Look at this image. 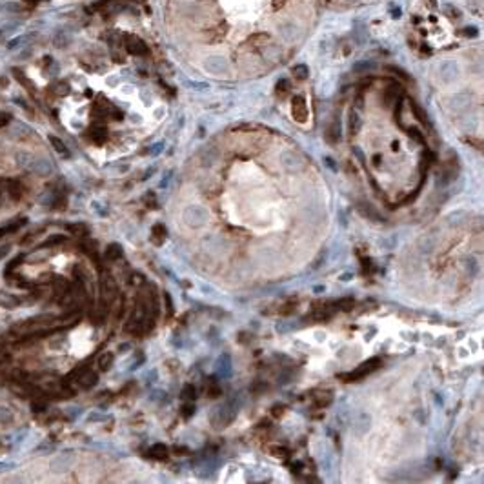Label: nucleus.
<instances>
[{
  "instance_id": "0eeeda50",
  "label": "nucleus",
  "mask_w": 484,
  "mask_h": 484,
  "mask_svg": "<svg viewBox=\"0 0 484 484\" xmlns=\"http://www.w3.org/2000/svg\"><path fill=\"white\" fill-rule=\"evenodd\" d=\"M328 308L331 311H344V313H348V311H351L353 308H355V299H351V297H344V299H341V301H335V302H331V304H328Z\"/></svg>"
},
{
  "instance_id": "393cba45",
  "label": "nucleus",
  "mask_w": 484,
  "mask_h": 484,
  "mask_svg": "<svg viewBox=\"0 0 484 484\" xmlns=\"http://www.w3.org/2000/svg\"><path fill=\"white\" fill-rule=\"evenodd\" d=\"M288 91H289V82H288V80H279V84H277V93L286 95Z\"/></svg>"
},
{
  "instance_id": "9d476101",
  "label": "nucleus",
  "mask_w": 484,
  "mask_h": 484,
  "mask_svg": "<svg viewBox=\"0 0 484 484\" xmlns=\"http://www.w3.org/2000/svg\"><path fill=\"white\" fill-rule=\"evenodd\" d=\"M89 137H91V140H93L95 144H102L107 137V131L102 126H93V128L89 129Z\"/></svg>"
},
{
  "instance_id": "c756f323",
  "label": "nucleus",
  "mask_w": 484,
  "mask_h": 484,
  "mask_svg": "<svg viewBox=\"0 0 484 484\" xmlns=\"http://www.w3.org/2000/svg\"><path fill=\"white\" fill-rule=\"evenodd\" d=\"M280 2H284V0H277V2H275V6H277V8H279V4H280Z\"/></svg>"
},
{
  "instance_id": "9b49d317",
  "label": "nucleus",
  "mask_w": 484,
  "mask_h": 484,
  "mask_svg": "<svg viewBox=\"0 0 484 484\" xmlns=\"http://www.w3.org/2000/svg\"><path fill=\"white\" fill-rule=\"evenodd\" d=\"M67 230H69V233H71L73 237H77V239H84V237H88L89 230L86 224L82 222H77V224H69L67 226Z\"/></svg>"
},
{
  "instance_id": "7ed1b4c3",
  "label": "nucleus",
  "mask_w": 484,
  "mask_h": 484,
  "mask_svg": "<svg viewBox=\"0 0 484 484\" xmlns=\"http://www.w3.org/2000/svg\"><path fill=\"white\" fill-rule=\"evenodd\" d=\"M119 295V288H117V282L109 273H102L100 277V297H102V304L104 306H111V302L117 299Z\"/></svg>"
},
{
  "instance_id": "20e7f679",
  "label": "nucleus",
  "mask_w": 484,
  "mask_h": 484,
  "mask_svg": "<svg viewBox=\"0 0 484 484\" xmlns=\"http://www.w3.org/2000/svg\"><path fill=\"white\" fill-rule=\"evenodd\" d=\"M124 46L128 49V53L137 55V57H142V55H147V46L142 39H138L135 35H126L124 36Z\"/></svg>"
},
{
  "instance_id": "6e6552de",
  "label": "nucleus",
  "mask_w": 484,
  "mask_h": 484,
  "mask_svg": "<svg viewBox=\"0 0 484 484\" xmlns=\"http://www.w3.org/2000/svg\"><path fill=\"white\" fill-rule=\"evenodd\" d=\"M151 239H153V242H155L157 246L164 244V240L168 239V230H166L164 224H155V226L151 228Z\"/></svg>"
},
{
  "instance_id": "4be33fe9",
  "label": "nucleus",
  "mask_w": 484,
  "mask_h": 484,
  "mask_svg": "<svg viewBox=\"0 0 484 484\" xmlns=\"http://www.w3.org/2000/svg\"><path fill=\"white\" fill-rule=\"evenodd\" d=\"M339 135H341V128H339L337 122H333V124H331V128L328 129V138L331 140V142H335V140L339 138Z\"/></svg>"
},
{
  "instance_id": "6ab92c4d",
  "label": "nucleus",
  "mask_w": 484,
  "mask_h": 484,
  "mask_svg": "<svg viewBox=\"0 0 484 484\" xmlns=\"http://www.w3.org/2000/svg\"><path fill=\"white\" fill-rule=\"evenodd\" d=\"M49 142L53 144V147L58 151V153H60V155H64V157L69 155V153H67V147L64 146V142H62V140H60V138H57V137H49Z\"/></svg>"
},
{
  "instance_id": "a878e982",
  "label": "nucleus",
  "mask_w": 484,
  "mask_h": 484,
  "mask_svg": "<svg viewBox=\"0 0 484 484\" xmlns=\"http://www.w3.org/2000/svg\"><path fill=\"white\" fill-rule=\"evenodd\" d=\"M9 120H11V117H9L8 113H0V128H2V126L8 124Z\"/></svg>"
},
{
  "instance_id": "a211bd4d",
  "label": "nucleus",
  "mask_w": 484,
  "mask_h": 484,
  "mask_svg": "<svg viewBox=\"0 0 484 484\" xmlns=\"http://www.w3.org/2000/svg\"><path fill=\"white\" fill-rule=\"evenodd\" d=\"M297 304L299 302L297 301H288V302H284L282 306H280V315H291L295 310H297Z\"/></svg>"
},
{
  "instance_id": "cd10ccee",
  "label": "nucleus",
  "mask_w": 484,
  "mask_h": 484,
  "mask_svg": "<svg viewBox=\"0 0 484 484\" xmlns=\"http://www.w3.org/2000/svg\"><path fill=\"white\" fill-rule=\"evenodd\" d=\"M284 409H286L284 406H275V408H273V415H275V417H280V415L284 413Z\"/></svg>"
},
{
  "instance_id": "412c9836",
  "label": "nucleus",
  "mask_w": 484,
  "mask_h": 484,
  "mask_svg": "<svg viewBox=\"0 0 484 484\" xmlns=\"http://www.w3.org/2000/svg\"><path fill=\"white\" fill-rule=\"evenodd\" d=\"M293 75L297 77L299 80L308 79V67L304 66V64H299V66H295V67H293Z\"/></svg>"
},
{
  "instance_id": "1a4fd4ad",
  "label": "nucleus",
  "mask_w": 484,
  "mask_h": 484,
  "mask_svg": "<svg viewBox=\"0 0 484 484\" xmlns=\"http://www.w3.org/2000/svg\"><path fill=\"white\" fill-rule=\"evenodd\" d=\"M168 448H166V444H162V442H157V444H153L150 448V452H147V455H150L151 459H157V461H164V459H168Z\"/></svg>"
},
{
  "instance_id": "39448f33",
  "label": "nucleus",
  "mask_w": 484,
  "mask_h": 484,
  "mask_svg": "<svg viewBox=\"0 0 484 484\" xmlns=\"http://www.w3.org/2000/svg\"><path fill=\"white\" fill-rule=\"evenodd\" d=\"M291 115H293V119L297 120V122H301V124L308 122V106L304 97H295L293 100H291Z\"/></svg>"
},
{
  "instance_id": "b1692460",
  "label": "nucleus",
  "mask_w": 484,
  "mask_h": 484,
  "mask_svg": "<svg viewBox=\"0 0 484 484\" xmlns=\"http://www.w3.org/2000/svg\"><path fill=\"white\" fill-rule=\"evenodd\" d=\"M60 242H64V237H62V235H53V237H49V240H46L44 244H42V248H48V246L60 244Z\"/></svg>"
},
{
  "instance_id": "2eb2a0df",
  "label": "nucleus",
  "mask_w": 484,
  "mask_h": 484,
  "mask_svg": "<svg viewBox=\"0 0 484 484\" xmlns=\"http://www.w3.org/2000/svg\"><path fill=\"white\" fill-rule=\"evenodd\" d=\"M24 222H26V220H24V218H20V220H17V222H11V224H8V226L0 228V239H2V237H6L8 233H13V231H17Z\"/></svg>"
},
{
  "instance_id": "f3484780",
  "label": "nucleus",
  "mask_w": 484,
  "mask_h": 484,
  "mask_svg": "<svg viewBox=\"0 0 484 484\" xmlns=\"http://www.w3.org/2000/svg\"><path fill=\"white\" fill-rule=\"evenodd\" d=\"M180 397H182L184 400H195V399H197V390H195V386H191V384H186V386L182 388V391H180Z\"/></svg>"
},
{
  "instance_id": "c85d7f7f",
  "label": "nucleus",
  "mask_w": 484,
  "mask_h": 484,
  "mask_svg": "<svg viewBox=\"0 0 484 484\" xmlns=\"http://www.w3.org/2000/svg\"><path fill=\"white\" fill-rule=\"evenodd\" d=\"M4 362H8V355H6V353H0V364H4Z\"/></svg>"
},
{
  "instance_id": "aec40b11",
  "label": "nucleus",
  "mask_w": 484,
  "mask_h": 484,
  "mask_svg": "<svg viewBox=\"0 0 484 484\" xmlns=\"http://www.w3.org/2000/svg\"><path fill=\"white\" fill-rule=\"evenodd\" d=\"M270 452H271V455H273V457H277V459H286V457H289L288 448H284V446H273V448H271Z\"/></svg>"
},
{
  "instance_id": "5701e85b",
  "label": "nucleus",
  "mask_w": 484,
  "mask_h": 484,
  "mask_svg": "<svg viewBox=\"0 0 484 484\" xmlns=\"http://www.w3.org/2000/svg\"><path fill=\"white\" fill-rule=\"evenodd\" d=\"M409 104H412V109H413V111H415V115H417V119L421 120L422 124H428V119H426V115H424V111H422L421 107H419L417 104L413 102V100H412V102H409Z\"/></svg>"
},
{
  "instance_id": "bb28decb",
  "label": "nucleus",
  "mask_w": 484,
  "mask_h": 484,
  "mask_svg": "<svg viewBox=\"0 0 484 484\" xmlns=\"http://www.w3.org/2000/svg\"><path fill=\"white\" fill-rule=\"evenodd\" d=\"M182 412H184V417H190L191 413L195 412V406H191V404L184 406V409H182Z\"/></svg>"
},
{
  "instance_id": "f03ea898",
  "label": "nucleus",
  "mask_w": 484,
  "mask_h": 484,
  "mask_svg": "<svg viewBox=\"0 0 484 484\" xmlns=\"http://www.w3.org/2000/svg\"><path fill=\"white\" fill-rule=\"evenodd\" d=\"M381 364H382V360L379 359V357H373V359L366 360L364 364H360L359 368L353 369V371L348 373V375H341V379H342V381H348V382L360 381V379H364L366 375H369V373H373L375 369L381 368Z\"/></svg>"
},
{
  "instance_id": "f257e3e1",
  "label": "nucleus",
  "mask_w": 484,
  "mask_h": 484,
  "mask_svg": "<svg viewBox=\"0 0 484 484\" xmlns=\"http://www.w3.org/2000/svg\"><path fill=\"white\" fill-rule=\"evenodd\" d=\"M22 193H24L22 184L17 182V180H9V178H2V180H0V206L4 204L6 200L17 202V200H20Z\"/></svg>"
},
{
  "instance_id": "ddd939ff",
  "label": "nucleus",
  "mask_w": 484,
  "mask_h": 484,
  "mask_svg": "<svg viewBox=\"0 0 484 484\" xmlns=\"http://www.w3.org/2000/svg\"><path fill=\"white\" fill-rule=\"evenodd\" d=\"M122 257V248L119 244H109L106 248V258L107 260H117Z\"/></svg>"
},
{
  "instance_id": "4468645a",
  "label": "nucleus",
  "mask_w": 484,
  "mask_h": 484,
  "mask_svg": "<svg viewBox=\"0 0 484 484\" xmlns=\"http://www.w3.org/2000/svg\"><path fill=\"white\" fill-rule=\"evenodd\" d=\"M220 384H218L215 379H211V381L208 382V397L209 399H217V397H220Z\"/></svg>"
},
{
  "instance_id": "f8f14e48",
  "label": "nucleus",
  "mask_w": 484,
  "mask_h": 484,
  "mask_svg": "<svg viewBox=\"0 0 484 484\" xmlns=\"http://www.w3.org/2000/svg\"><path fill=\"white\" fill-rule=\"evenodd\" d=\"M331 399H333V393L331 391H319V393H315V404L317 406H328L329 402H331Z\"/></svg>"
},
{
  "instance_id": "dca6fc26",
  "label": "nucleus",
  "mask_w": 484,
  "mask_h": 484,
  "mask_svg": "<svg viewBox=\"0 0 484 484\" xmlns=\"http://www.w3.org/2000/svg\"><path fill=\"white\" fill-rule=\"evenodd\" d=\"M113 364V353H104L100 359H98V368L102 369V371H107V369L111 368Z\"/></svg>"
},
{
  "instance_id": "423d86ee",
  "label": "nucleus",
  "mask_w": 484,
  "mask_h": 484,
  "mask_svg": "<svg viewBox=\"0 0 484 484\" xmlns=\"http://www.w3.org/2000/svg\"><path fill=\"white\" fill-rule=\"evenodd\" d=\"M53 291L58 301H64V299L69 295V282H67L66 279H62V277H57V279L53 280Z\"/></svg>"
}]
</instances>
